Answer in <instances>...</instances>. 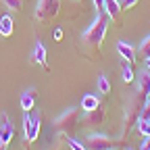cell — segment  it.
Wrapping results in <instances>:
<instances>
[{"mask_svg": "<svg viewBox=\"0 0 150 150\" xmlns=\"http://www.w3.org/2000/svg\"><path fill=\"white\" fill-rule=\"evenodd\" d=\"M108 15L106 13H98L96 17H94V21L83 29L81 38H83V42L90 44V46H100L102 40H104V33H106V27H108Z\"/></svg>", "mask_w": 150, "mask_h": 150, "instance_id": "obj_1", "label": "cell"}, {"mask_svg": "<svg viewBox=\"0 0 150 150\" xmlns=\"http://www.w3.org/2000/svg\"><path fill=\"white\" fill-rule=\"evenodd\" d=\"M61 8V0H38V6H35V19L40 21H50L59 15Z\"/></svg>", "mask_w": 150, "mask_h": 150, "instance_id": "obj_2", "label": "cell"}, {"mask_svg": "<svg viewBox=\"0 0 150 150\" xmlns=\"http://www.w3.org/2000/svg\"><path fill=\"white\" fill-rule=\"evenodd\" d=\"M40 125H42V119L40 117H38V115L29 117L27 112L23 110V138L29 144H33L38 140V136H40Z\"/></svg>", "mask_w": 150, "mask_h": 150, "instance_id": "obj_3", "label": "cell"}, {"mask_svg": "<svg viewBox=\"0 0 150 150\" xmlns=\"http://www.w3.org/2000/svg\"><path fill=\"white\" fill-rule=\"evenodd\" d=\"M86 148L88 150H110L112 148V140L104 134H90L86 138Z\"/></svg>", "mask_w": 150, "mask_h": 150, "instance_id": "obj_4", "label": "cell"}, {"mask_svg": "<svg viewBox=\"0 0 150 150\" xmlns=\"http://www.w3.org/2000/svg\"><path fill=\"white\" fill-rule=\"evenodd\" d=\"M75 125H77V112H75V108L65 110L63 115H59V117L54 119V127L59 129V131H67V129H71Z\"/></svg>", "mask_w": 150, "mask_h": 150, "instance_id": "obj_5", "label": "cell"}, {"mask_svg": "<svg viewBox=\"0 0 150 150\" xmlns=\"http://www.w3.org/2000/svg\"><path fill=\"white\" fill-rule=\"evenodd\" d=\"M15 136V125L11 119L2 117V127H0V142H2V146H6Z\"/></svg>", "mask_w": 150, "mask_h": 150, "instance_id": "obj_6", "label": "cell"}, {"mask_svg": "<svg viewBox=\"0 0 150 150\" xmlns=\"http://www.w3.org/2000/svg\"><path fill=\"white\" fill-rule=\"evenodd\" d=\"M104 119H106V110L102 106L94 108V110H86V115H83V121H88L92 125H100V123H104Z\"/></svg>", "mask_w": 150, "mask_h": 150, "instance_id": "obj_7", "label": "cell"}, {"mask_svg": "<svg viewBox=\"0 0 150 150\" xmlns=\"http://www.w3.org/2000/svg\"><path fill=\"white\" fill-rule=\"evenodd\" d=\"M117 52H119V56L121 59H125V61H129V63H134L136 61V48L131 46V44H127V42H117Z\"/></svg>", "mask_w": 150, "mask_h": 150, "instance_id": "obj_8", "label": "cell"}, {"mask_svg": "<svg viewBox=\"0 0 150 150\" xmlns=\"http://www.w3.org/2000/svg\"><path fill=\"white\" fill-rule=\"evenodd\" d=\"M31 59H33L35 65H42L44 69H48V67H46V48H44L42 42H35L33 52H31Z\"/></svg>", "mask_w": 150, "mask_h": 150, "instance_id": "obj_9", "label": "cell"}, {"mask_svg": "<svg viewBox=\"0 0 150 150\" xmlns=\"http://www.w3.org/2000/svg\"><path fill=\"white\" fill-rule=\"evenodd\" d=\"M138 94H140L144 100L150 96V73L148 71H144L140 75V79H138Z\"/></svg>", "mask_w": 150, "mask_h": 150, "instance_id": "obj_10", "label": "cell"}, {"mask_svg": "<svg viewBox=\"0 0 150 150\" xmlns=\"http://www.w3.org/2000/svg\"><path fill=\"white\" fill-rule=\"evenodd\" d=\"M121 2L119 0H104V13L110 17V19H119V13H121Z\"/></svg>", "mask_w": 150, "mask_h": 150, "instance_id": "obj_11", "label": "cell"}, {"mask_svg": "<svg viewBox=\"0 0 150 150\" xmlns=\"http://www.w3.org/2000/svg\"><path fill=\"white\" fill-rule=\"evenodd\" d=\"M33 104H35V92H33V90H25V92L21 94V108H23L25 112H29V110L33 108Z\"/></svg>", "mask_w": 150, "mask_h": 150, "instance_id": "obj_12", "label": "cell"}, {"mask_svg": "<svg viewBox=\"0 0 150 150\" xmlns=\"http://www.w3.org/2000/svg\"><path fill=\"white\" fill-rule=\"evenodd\" d=\"M121 75H123V81L125 83H134V79H136V73H134V69H131V63L129 61H121Z\"/></svg>", "mask_w": 150, "mask_h": 150, "instance_id": "obj_13", "label": "cell"}, {"mask_svg": "<svg viewBox=\"0 0 150 150\" xmlns=\"http://www.w3.org/2000/svg\"><path fill=\"white\" fill-rule=\"evenodd\" d=\"M13 33V17L11 15H2L0 17V35L8 38Z\"/></svg>", "mask_w": 150, "mask_h": 150, "instance_id": "obj_14", "label": "cell"}, {"mask_svg": "<svg viewBox=\"0 0 150 150\" xmlns=\"http://www.w3.org/2000/svg\"><path fill=\"white\" fill-rule=\"evenodd\" d=\"M98 106H100V100H98V96H94V94H86L81 98V108L83 110H94Z\"/></svg>", "mask_w": 150, "mask_h": 150, "instance_id": "obj_15", "label": "cell"}, {"mask_svg": "<svg viewBox=\"0 0 150 150\" xmlns=\"http://www.w3.org/2000/svg\"><path fill=\"white\" fill-rule=\"evenodd\" d=\"M136 129H138V134H140L142 138H148V136H150V119L140 117L138 123H136Z\"/></svg>", "mask_w": 150, "mask_h": 150, "instance_id": "obj_16", "label": "cell"}, {"mask_svg": "<svg viewBox=\"0 0 150 150\" xmlns=\"http://www.w3.org/2000/svg\"><path fill=\"white\" fill-rule=\"evenodd\" d=\"M98 90H100V94H110V81H108L106 75L98 77Z\"/></svg>", "mask_w": 150, "mask_h": 150, "instance_id": "obj_17", "label": "cell"}, {"mask_svg": "<svg viewBox=\"0 0 150 150\" xmlns=\"http://www.w3.org/2000/svg\"><path fill=\"white\" fill-rule=\"evenodd\" d=\"M140 54L144 56V59H150V33L142 40V44H140Z\"/></svg>", "mask_w": 150, "mask_h": 150, "instance_id": "obj_18", "label": "cell"}, {"mask_svg": "<svg viewBox=\"0 0 150 150\" xmlns=\"http://www.w3.org/2000/svg\"><path fill=\"white\" fill-rule=\"evenodd\" d=\"M2 2L8 6V11H21L23 6V0H2Z\"/></svg>", "mask_w": 150, "mask_h": 150, "instance_id": "obj_19", "label": "cell"}, {"mask_svg": "<svg viewBox=\"0 0 150 150\" xmlns=\"http://www.w3.org/2000/svg\"><path fill=\"white\" fill-rule=\"evenodd\" d=\"M67 144H69V148H71V150H88V148H86V144L77 142L75 138H69V140H67Z\"/></svg>", "mask_w": 150, "mask_h": 150, "instance_id": "obj_20", "label": "cell"}, {"mask_svg": "<svg viewBox=\"0 0 150 150\" xmlns=\"http://www.w3.org/2000/svg\"><path fill=\"white\" fill-rule=\"evenodd\" d=\"M119 2H121V8L123 11H129V8H134L138 4V0H119Z\"/></svg>", "mask_w": 150, "mask_h": 150, "instance_id": "obj_21", "label": "cell"}, {"mask_svg": "<svg viewBox=\"0 0 150 150\" xmlns=\"http://www.w3.org/2000/svg\"><path fill=\"white\" fill-rule=\"evenodd\" d=\"M92 6L98 13H104V0H92Z\"/></svg>", "mask_w": 150, "mask_h": 150, "instance_id": "obj_22", "label": "cell"}, {"mask_svg": "<svg viewBox=\"0 0 150 150\" xmlns=\"http://www.w3.org/2000/svg\"><path fill=\"white\" fill-rule=\"evenodd\" d=\"M52 38H54L56 42H61V40H63V29H61V27H56L54 33H52Z\"/></svg>", "mask_w": 150, "mask_h": 150, "instance_id": "obj_23", "label": "cell"}, {"mask_svg": "<svg viewBox=\"0 0 150 150\" xmlns=\"http://www.w3.org/2000/svg\"><path fill=\"white\" fill-rule=\"evenodd\" d=\"M140 150H150V136L142 140V146H140Z\"/></svg>", "mask_w": 150, "mask_h": 150, "instance_id": "obj_24", "label": "cell"}, {"mask_svg": "<svg viewBox=\"0 0 150 150\" xmlns=\"http://www.w3.org/2000/svg\"><path fill=\"white\" fill-rule=\"evenodd\" d=\"M2 148H4V146H2V142H0V150H2Z\"/></svg>", "mask_w": 150, "mask_h": 150, "instance_id": "obj_25", "label": "cell"}, {"mask_svg": "<svg viewBox=\"0 0 150 150\" xmlns=\"http://www.w3.org/2000/svg\"><path fill=\"white\" fill-rule=\"evenodd\" d=\"M125 150H134V148H125Z\"/></svg>", "mask_w": 150, "mask_h": 150, "instance_id": "obj_26", "label": "cell"}, {"mask_svg": "<svg viewBox=\"0 0 150 150\" xmlns=\"http://www.w3.org/2000/svg\"><path fill=\"white\" fill-rule=\"evenodd\" d=\"M110 150H112V148H110Z\"/></svg>", "mask_w": 150, "mask_h": 150, "instance_id": "obj_27", "label": "cell"}]
</instances>
